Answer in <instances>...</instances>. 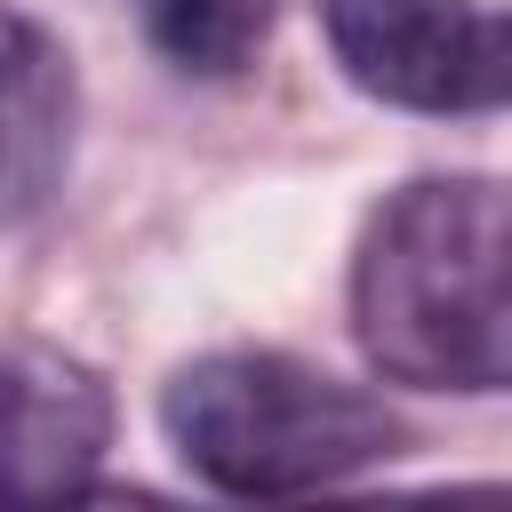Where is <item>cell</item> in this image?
I'll use <instances>...</instances> for the list:
<instances>
[{
  "mask_svg": "<svg viewBox=\"0 0 512 512\" xmlns=\"http://www.w3.org/2000/svg\"><path fill=\"white\" fill-rule=\"evenodd\" d=\"M344 80L400 112H504L512 8L480 0H320Z\"/></svg>",
  "mask_w": 512,
  "mask_h": 512,
  "instance_id": "3",
  "label": "cell"
},
{
  "mask_svg": "<svg viewBox=\"0 0 512 512\" xmlns=\"http://www.w3.org/2000/svg\"><path fill=\"white\" fill-rule=\"evenodd\" d=\"M272 24H280V0H144L152 48L192 80L248 72L256 48L272 40Z\"/></svg>",
  "mask_w": 512,
  "mask_h": 512,
  "instance_id": "6",
  "label": "cell"
},
{
  "mask_svg": "<svg viewBox=\"0 0 512 512\" xmlns=\"http://www.w3.org/2000/svg\"><path fill=\"white\" fill-rule=\"evenodd\" d=\"M72 160V56L32 24L8 16V224L24 232Z\"/></svg>",
  "mask_w": 512,
  "mask_h": 512,
  "instance_id": "5",
  "label": "cell"
},
{
  "mask_svg": "<svg viewBox=\"0 0 512 512\" xmlns=\"http://www.w3.org/2000/svg\"><path fill=\"white\" fill-rule=\"evenodd\" d=\"M160 424L176 464L224 496H312L400 448L376 392L288 352H208L176 368Z\"/></svg>",
  "mask_w": 512,
  "mask_h": 512,
  "instance_id": "2",
  "label": "cell"
},
{
  "mask_svg": "<svg viewBox=\"0 0 512 512\" xmlns=\"http://www.w3.org/2000/svg\"><path fill=\"white\" fill-rule=\"evenodd\" d=\"M112 440V392L56 344L8 352V480L24 504L80 496Z\"/></svg>",
  "mask_w": 512,
  "mask_h": 512,
  "instance_id": "4",
  "label": "cell"
},
{
  "mask_svg": "<svg viewBox=\"0 0 512 512\" xmlns=\"http://www.w3.org/2000/svg\"><path fill=\"white\" fill-rule=\"evenodd\" d=\"M352 336L392 384L512 392V184H400L352 248Z\"/></svg>",
  "mask_w": 512,
  "mask_h": 512,
  "instance_id": "1",
  "label": "cell"
}]
</instances>
